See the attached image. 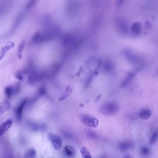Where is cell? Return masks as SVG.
I'll use <instances>...</instances> for the list:
<instances>
[{
	"label": "cell",
	"instance_id": "obj_1",
	"mask_svg": "<svg viewBox=\"0 0 158 158\" xmlns=\"http://www.w3.org/2000/svg\"><path fill=\"white\" fill-rule=\"evenodd\" d=\"M119 110L118 105L115 102H108L101 107L100 111L105 116H113L117 113Z\"/></svg>",
	"mask_w": 158,
	"mask_h": 158
},
{
	"label": "cell",
	"instance_id": "obj_2",
	"mask_svg": "<svg viewBox=\"0 0 158 158\" xmlns=\"http://www.w3.org/2000/svg\"><path fill=\"white\" fill-rule=\"evenodd\" d=\"M81 122L85 126L90 128H96L99 124V121L95 117L87 115H82L80 116Z\"/></svg>",
	"mask_w": 158,
	"mask_h": 158
},
{
	"label": "cell",
	"instance_id": "obj_3",
	"mask_svg": "<svg viewBox=\"0 0 158 158\" xmlns=\"http://www.w3.org/2000/svg\"><path fill=\"white\" fill-rule=\"evenodd\" d=\"M48 138L54 149L56 151L60 150L62 145V142L60 137L55 134L50 133L48 135Z\"/></svg>",
	"mask_w": 158,
	"mask_h": 158
},
{
	"label": "cell",
	"instance_id": "obj_4",
	"mask_svg": "<svg viewBox=\"0 0 158 158\" xmlns=\"http://www.w3.org/2000/svg\"><path fill=\"white\" fill-rule=\"evenodd\" d=\"M20 86L17 84L7 86L5 89V93L7 98H10L13 95L17 93L20 91Z\"/></svg>",
	"mask_w": 158,
	"mask_h": 158
},
{
	"label": "cell",
	"instance_id": "obj_5",
	"mask_svg": "<svg viewBox=\"0 0 158 158\" xmlns=\"http://www.w3.org/2000/svg\"><path fill=\"white\" fill-rule=\"evenodd\" d=\"M12 120L11 119L7 120L5 122H3L0 126V136L4 135L9 128L11 127L12 124Z\"/></svg>",
	"mask_w": 158,
	"mask_h": 158
},
{
	"label": "cell",
	"instance_id": "obj_6",
	"mask_svg": "<svg viewBox=\"0 0 158 158\" xmlns=\"http://www.w3.org/2000/svg\"><path fill=\"white\" fill-rule=\"evenodd\" d=\"M26 100H23L15 110L16 116L18 120H21L23 110L26 104Z\"/></svg>",
	"mask_w": 158,
	"mask_h": 158
},
{
	"label": "cell",
	"instance_id": "obj_7",
	"mask_svg": "<svg viewBox=\"0 0 158 158\" xmlns=\"http://www.w3.org/2000/svg\"><path fill=\"white\" fill-rule=\"evenodd\" d=\"M41 77V74L37 71H33L30 74L29 77V82L31 84H35L38 82Z\"/></svg>",
	"mask_w": 158,
	"mask_h": 158
},
{
	"label": "cell",
	"instance_id": "obj_8",
	"mask_svg": "<svg viewBox=\"0 0 158 158\" xmlns=\"http://www.w3.org/2000/svg\"><path fill=\"white\" fill-rule=\"evenodd\" d=\"M65 154L70 158H75L76 156V153L74 148L69 145H67L64 147Z\"/></svg>",
	"mask_w": 158,
	"mask_h": 158
},
{
	"label": "cell",
	"instance_id": "obj_9",
	"mask_svg": "<svg viewBox=\"0 0 158 158\" xmlns=\"http://www.w3.org/2000/svg\"><path fill=\"white\" fill-rule=\"evenodd\" d=\"M152 113L150 110L149 109H143L141 111L139 114V117L143 120H146L150 118L151 116Z\"/></svg>",
	"mask_w": 158,
	"mask_h": 158
},
{
	"label": "cell",
	"instance_id": "obj_10",
	"mask_svg": "<svg viewBox=\"0 0 158 158\" xmlns=\"http://www.w3.org/2000/svg\"><path fill=\"white\" fill-rule=\"evenodd\" d=\"M133 146V143L130 141H124L120 143L119 145L120 149L122 151H125L128 150L129 148Z\"/></svg>",
	"mask_w": 158,
	"mask_h": 158
},
{
	"label": "cell",
	"instance_id": "obj_11",
	"mask_svg": "<svg viewBox=\"0 0 158 158\" xmlns=\"http://www.w3.org/2000/svg\"><path fill=\"white\" fill-rule=\"evenodd\" d=\"M131 30L134 35H139L141 31V23L137 22L133 24L131 27Z\"/></svg>",
	"mask_w": 158,
	"mask_h": 158
},
{
	"label": "cell",
	"instance_id": "obj_12",
	"mask_svg": "<svg viewBox=\"0 0 158 158\" xmlns=\"http://www.w3.org/2000/svg\"><path fill=\"white\" fill-rule=\"evenodd\" d=\"M80 152L82 157L84 158H92L91 153L88 150V149L82 146L80 149Z\"/></svg>",
	"mask_w": 158,
	"mask_h": 158
},
{
	"label": "cell",
	"instance_id": "obj_13",
	"mask_svg": "<svg viewBox=\"0 0 158 158\" xmlns=\"http://www.w3.org/2000/svg\"><path fill=\"white\" fill-rule=\"evenodd\" d=\"M25 46V40H22L21 42L17 48V54L18 57L20 59H22V52Z\"/></svg>",
	"mask_w": 158,
	"mask_h": 158
},
{
	"label": "cell",
	"instance_id": "obj_14",
	"mask_svg": "<svg viewBox=\"0 0 158 158\" xmlns=\"http://www.w3.org/2000/svg\"><path fill=\"white\" fill-rule=\"evenodd\" d=\"M10 105L7 101L0 103V115L2 114L9 109Z\"/></svg>",
	"mask_w": 158,
	"mask_h": 158
},
{
	"label": "cell",
	"instance_id": "obj_15",
	"mask_svg": "<svg viewBox=\"0 0 158 158\" xmlns=\"http://www.w3.org/2000/svg\"><path fill=\"white\" fill-rule=\"evenodd\" d=\"M158 132H155L151 136L149 140V144L151 145L155 144L158 139Z\"/></svg>",
	"mask_w": 158,
	"mask_h": 158
},
{
	"label": "cell",
	"instance_id": "obj_16",
	"mask_svg": "<svg viewBox=\"0 0 158 158\" xmlns=\"http://www.w3.org/2000/svg\"><path fill=\"white\" fill-rule=\"evenodd\" d=\"M140 153L143 156H146L149 154L150 150L149 147H147V146H143L140 149Z\"/></svg>",
	"mask_w": 158,
	"mask_h": 158
},
{
	"label": "cell",
	"instance_id": "obj_17",
	"mask_svg": "<svg viewBox=\"0 0 158 158\" xmlns=\"http://www.w3.org/2000/svg\"><path fill=\"white\" fill-rule=\"evenodd\" d=\"M27 158H34L36 156V152L33 149H30L26 154Z\"/></svg>",
	"mask_w": 158,
	"mask_h": 158
},
{
	"label": "cell",
	"instance_id": "obj_18",
	"mask_svg": "<svg viewBox=\"0 0 158 158\" xmlns=\"http://www.w3.org/2000/svg\"><path fill=\"white\" fill-rule=\"evenodd\" d=\"M88 136L91 139H96L97 138V135L95 133H92V132H90L88 134Z\"/></svg>",
	"mask_w": 158,
	"mask_h": 158
},
{
	"label": "cell",
	"instance_id": "obj_19",
	"mask_svg": "<svg viewBox=\"0 0 158 158\" xmlns=\"http://www.w3.org/2000/svg\"><path fill=\"white\" fill-rule=\"evenodd\" d=\"M124 158H131V157H130L129 156H125V157H124Z\"/></svg>",
	"mask_w": 158,
	"mask_h": 158
}]
</instances>
